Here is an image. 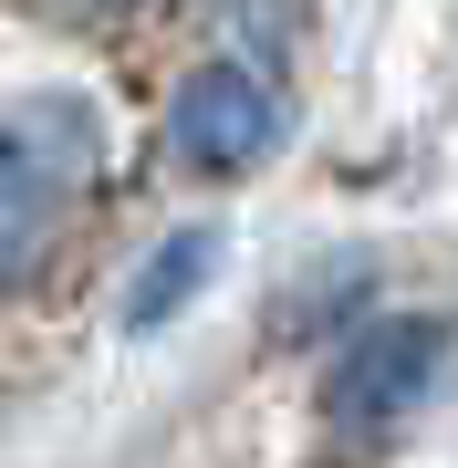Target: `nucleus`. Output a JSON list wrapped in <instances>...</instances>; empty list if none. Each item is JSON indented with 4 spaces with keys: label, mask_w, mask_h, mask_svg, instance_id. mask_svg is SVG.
<instances>
[{
    "label": "nucleus",
    "mask_w": 458,
    "mask_h": 468,
    "mask_svg": "<svg viewBox=\"0 0 458 468\" xmlns=\"http://www.w3.org/2000/svg\"><path fill=\"white\" fill-rule=\"evenodd\" d=\"M438 375H448V323L438 313H375L323 365V417L344 437H386L438 396Z\"/></svg>",
    "instance_id": "nucleus-2"
},
{
    "label": "nucleus",
    "mask_w": 458,
    "mask_h": 468,
    "mask_svg": "<svg viewBox=\"0 0 458 468\" xmlns=\"http://www.w3.org/2000/svg\"><path fill=\"white\" fill-rule=\"evenodd\" d=\"M94 177H104V125L84 94L42 84L0 115V292H21L52 261V239L73 229Z\"/></svg>",
    "instance_id": "nucleus-1"
},
{
    "label": "nucleus",
    "mask_w": 458,
    "mask_h": 468,
    "mask_svg": "<svg viewBox=\"0 0 458 468\" xmlns=\"http://www.w3.org/2000/svg\"><path fill=\"white\" fill-rule=\"evenodd\" d=\"M208 271H219V229H177L167 250H156L146 271H136V292H125V323H167V313H187V292L208 282Z\"/></svg>",
    "instance_id": "nucleus-4"
},
{
    "label": "nucleus",
    "mask_w": 458,
    "mask_h": 468,
    "mask_svg": "<svg viewBox=\"0 0 458 468\" xmlns=\"http://www.w3.org/2000/svg\"><path fill=\"white\" fill-rule=\"evenodd\" d=\"M167 146H177V167H198V177L261 167V156L282 146V94H272V73H250V63H198V73L167 94Z\"/></svg>",
    "instance_id": "nucleus-3"
},
{
    "label": "nucleus",
    "mask_w": 458,
    "mask_h": 468,
    "mask_svg": "<svg viewBox=\"0 0 458 468\" xmlns=\"http://www.w3.org/2000/svg\"><path fill=\"white\" fill-rule=\"evenodd\" d=\"M94 11H115V0H94Z\"/></svg>",
    "instance_id": "nucleus-5"
}]
</instances>
